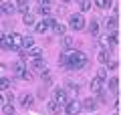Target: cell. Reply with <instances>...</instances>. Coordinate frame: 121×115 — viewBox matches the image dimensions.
I'll use <instances>...</instances> for the list:
<instances>
[{
	"label": "cell",
	"mask_w": 121,
	"mask_h": 115,
	"mask_svg": "<svg viewBox=\"0 0 121 115\" xmlns=\"http://www.w3.org/2000/svg\"><path fill=\"white\" fill-rule=\"evenodd\" d=\"M89 32H91V36H93V38L99 36V22H97V20H93L89 24Z\"/></svg>",
	"instance_id": "16"
},
{
	"label": "cell",
	"mask_w": 121,
	"mask_h": 115,
	"mask_svg": "<svg viewBox=\"0 0 121 115\" xmlns=\"http://www.w3.org/2000/svg\"><path fill=\"white\" fill-rule=\"evenodd\" d=\"M91 91H93V93H101V87H103V81H101V79H93V81H91Z\"/></svg>",
	"instance_id": "11"
},
{
	"label": "cell",
	"mask_w": 121,
	"mask_h": 115,
	"mask_svg": "<svg viewBox=\"0 0 121 115\" xmlns=\"http://www.w3.org/2000/svg\"><path fill=\"white\" fill-rule=\"evenodd\" d=\"M67 57H69V67L67 69H83V67H87V63H89V59H87V55L83 51H73Z\"/></svg>",
	"instance_id": "1"
},
{
	"label": "cell",
	"mask_w": 121,
	"mask_h": 115,
	"mask_svg": "<svg viewBox=\"0 0 121 115\" xmlns=\"http://www.w3.org/2000/svg\"><path fill=\"white\" fill-rule=\"evenodd\" d=\"M109 57H111V51H109V49H103V51L99 53V61L101 63H109Z\"/></svg>",
	"instance_id": "18"
},
{
	"label": "cell",
	"mask_w": 121,
	"mask_h": 115,
	"mask_svg": "<svg viewBox=\"0 0 121 115\" xmlns=\"http://www.w3.org/2000/svg\"><path fill=\"white\" fill-rule=\"evenodd\" d=\"M52 22H55V18L44 16L43 20H39V22H36V32H39V34H44V32L48 30V26H52Z\"/></svg>",
	"instance_id": "4"
},
{
	"label": "cell",
	"mask_w": 121,
	"mask_h": 115,
	"mask_svg": "<svg viewBox=\"0 0 121 115\" xmlns=\"http://www.w3.org/2000/svg\"><path fill=\"white\" fill-rule=\"evenodd\" d=\"M10 40H12V49H22V36L20 34H10Z\"/></svg>",
	"instance_id": "13"
},
{
	"label": "cell",
	"mask_w": 121,
	"mask_h": 115,
	"mask_svg": "<svg viewBox=\"0 0 121 115\" xmlns=\"http://www.w3.org/2000/svg\"><path fill=\"white\" fill-rule=\"evenodd\" d=\"M22 22H24L26 26H32V24H36V18L32 16V14H30V12H26L24 16H22Z\"/></svg>",
	"instance_id": "17"
},
{
	"label": "cell",
	"mask_w": 121,
	"mask_h": 115,
	"mask_svg": "<svg viewBox=\"0 0 121 115\" xmlns=\"http://www.w3.org/2000/svg\"><path fill=\"white\" fill-rule=\"evenodd\" d=\"M52 30H55V34H60V36H63V34L67 32V26L65 24H60V22H52Z\"/></svg>",
	"instance_id": "14"
},
{
	"label": "cell",
	"mask_w": 121,
	"mask_h": 115,
	"mask_svg": "<svg viewBox=\"0 0 121 115\" xmlns=\"http://www.w3.org/2000/svg\"><path fill=\"white\" fill-rule=\"evenodd\" d=\"M6 89H10V79L0 77V91H6Z\"/></svg>",
	"instance_id": "22"
},
{
	"label": "cell",
	"mask_w": 121,
	"mask_h": 115,
	"mask_svg": "<svg viewBox=\"0 0 121 115\" xmlns=\"http://www.w3.org/2000/svg\"><path fill=\"white\" fill-rule=\"evenodd\" d=\"M60 43H63V51H73L75 40H73L71 34H63V36H60Z\"/></svg>",
	"instance_id": "7"
},
{
	"label": "cell",
	"mask_w": 121,
	"mask_h": 115,
	"mask_svg": "<svg viewBox=\"0 0 121 115\" xmlns=\"http://www.w3.org/2000/svg\"><path fill=\"white\" fill-rule=\"evenodd\" d=\"M60 2H65V4H69V2H71V0H60Z\"/></svg>",
	"instance_id": "35"
},
{
	"label": "cell",
	"mask_w": 121,
	"mask_h": 115,
	"mask_svg": "<svg viewBox=\"0 0 121 115\" xmlns=\"http://www.w3.org/2000/svg\"><path fill=\"white\" fill-rule=\"evenodd\" d=\"M59 63L63 65L65 69L69 67V57H67V51H65V53H60V57H59Z\"/></svg>",
	"instance_id": "24"
},
{
	"label": "cell",
	"mask_w": 121,
	"mask_h": 115,
	"mask_svg": "<svg viewBox=\"0 0 121 115\" xmlns=\"http://www.w3.org/2000/svg\"><path fill=\"white\" fill-rule=\"evenodd\" d=\"M30 67H32V71L43 73V71H47V61L44 59H32L30 61Z\"/></svg>",
	"instance_id": "5"
},
{
	"label": "cell",
	"mask_w": 121,
	"mask_h": 115,
	"mask_svg": "<svg viewBox=\"0 0 121 115\" xmlns=\"http://www.w3.org/2000/svg\"><path fill=\"white\" fill-rule=\"evenodd\" d=\"M81 107H85L87 111H95V109H97V101H95L93 97H91V99H85V101L81 103Z\"/></svg>",
	"instance_id": "9"
},
{
	"label": "cell",
	"mask_w": 121,
	"mask_h": 115,
	"mask_svg": "<svg viewBox=\"0 0 121 115\" xmlns=\"http://www.w3.org/2000/svg\"><path fill=\"white\" fill-rule=\"evenodd\" d=\"M10 69H12V73H14L16 77H20V75H22V71H24V65H22V63H14Z\"/></svg>",
	"instance_id": "19"
},
{
	"label": "cell",
	"mask_w": 121,
	"mask_h": 115,
	"mask_svg": "<svg viewBox=\"0 0 121 115\" xmlns=\"http://www.w3.org/2000/svg\"><path fill=\"white\" fill-rule=\"evenodd\" d=\"M97 79H101V81L107 79V67H99L97 69Z\"/></svg>",
	"instance_id": "23"
},
{
	"label": "cell",
	"mask_w": 121,
	"mask_h": 115,
	"mask_svg": "<svg viewBox=\"0 0 121 115\" xmlns=\"http://www.w3.org/2000/svg\"><path fill=\"white\" fill-rule=\"evenodd\" d=\"M69 26L75 30H81L83 26H85V18H83V14H71L69 16Z\"/></svg>",
	"instance_id": "3"
},
{
	"label": "cell",
	"mask_w": 121,
	"mask_h": 115,
	"mask_svg": "<svg viewBox=\"0 0 121 115\" xmlns=\"http://www.w3.org/2000/svg\"><path fill=\"white\" fill-rule=\"evenodd\" d=\"M47 109L51 111V113H60V109H63V105H59V103H56L55 99H51V101L47 103Z\"/></svg>",
	"instance_id": "10"
},
{
	"label": "cell",
	"mask_w": 121,
	"mask_h": 115,
	"mask_svg": "<svg viewBox=\"0 0 121 115\" xmlns=\"http://www.w3.org/2000/svg\"><path fill=\"white\" fill-rule=\"evenodd\" d=\"M36 12H39L40 16H48V12H51V8H48V6H43V4H40L39 8H36Z\"/></svg>",
	"instance_id": "29"
},
{
	"label": "cell",
	"mask_w": 121,
	"mask_h": 115,
	"mask_svg": "<svg viewBox=\"0 0 121 115\" xmlns=\"http://www.w3.org/2000/svg\"><path fill=\"white\" fill-rule=\"evenodd\" d=\"M97 8H109L111 6V0H95Z\"/></svg>",
	"instance_id": "27"
},
{
	"label": "cell",
	"mask_w": 121,
	"mask_h": 115,
	"mask_svg": "<svg viewBox=\"0 0 121 115\" xmlns=\"http://www.w3.org/2000/svg\"><path fill=\"white\" fill-rule=\"evenodd\" d=\"M2 38H4V32H0V43H2Z\"/></svg>",
	"instance_id": "34"
},
{
	"label": "cell",
	"mask_w": 121,
	"mask_h": 115,
	"mask_svg": "<svg viewBox=\"0 0 121 115\" xmlns=\"http://www.w3.org/2000/svg\"><path fill=\"white\" fill-rule=\"evenodd\" d=\"M51 2H52V0H40V4H43V6H48Z\"/></svg>",
	"instance_id": "33"
},
{
	"label": "cell",
	"mask_w": 121,
	"mask_h": 115,
	"mask_svg": "<svg viewBox=\"0 0 121 115\" xmlns=\"http://www.w3.org/2000/svg\"><path fill=\"white\" fill-rule=\"evenodd\" d=\"M2 101H4V97H2V95H0V103H2Z\"/></svg>",
	"instance_id": "36"
},
{
	"label": "cell",
	"mask_w": 121,
	"mask_h": 115,
	"mask_svg": "<svg viewBox=\"0 0 121 115\" xmlns=\"http://www.w3.org/2000/svg\"><path fill=\"white\" fill-rule=\"evenodd\" d=\"M52 99H55L59 105H63V107H65L67 103L71 101L69 95H67V91H65V89H60V87H56V89H55V93H52Z\"/></svg>",
	"instance_id": "2"
},
{
	"label": "cell",
	"mask_w": 121,
	"mask_h": 115,
	"mask_svg": "<svg viewBox=\"0 0 121 115\" xmlns=\"http://www.w3.org/2000/svg\"><path fill=\"white\" fill-rule=\"evenodd\" d=\"M32 101H35V97H32L30 93H24V95H22V99H20V105L22 107H30V105H32Z\"/></svg>",
	"instance_id": "15"
},
{
	"label": "cell",
	"mask_w": 121,
	"mask_h": 115,
	"mask_svg": "<svg viewBox=\"0 0 121 115\" xmlns=\"http://www.w3.org/2000/svg\"><path fill=\"white\" fill-rule=\"evenodd\" d=\"M0 16H2V10H0Z\"/></svg>",
	"instance_id": "38"
},
{
	"label": "cell",
	"mask_w": 121,
	"mask_h": 115,
	"mask_svg": "<svg viewBox=\"0 0 121 115\" xmlns=\"http://www.w3.org/2000/svg\"><path fill=\"white\" fill-rule=\"evenodd\" d=\"M79 6L83 12H87V10H91V0H79Z\"/></svg>",
	"instance_id": "25"
},
{
	"label": "cell",
	"mask_w": 121,
	"mask_h": 115,
	"mask_svg": "<svg viewBox=\"0 0 121 115\" xmlns=\"http://www.w3.org/2000/svg\"><path fill=\"white\" fill-rule=\"evenodd\" d=\"M105 26H107V30H109V28H111V30H115V28H117V16L107 18V20H105Z\"/></svg>",
	"instance_id": "21"
},
{
	"label": "cell",
	"mask_w": 121,
	"mask_h": 115,
	"mask_svg": "<svg viewBox=\"0 0 121 115\" xmlns=\"http://www.w3.org/2000/svg\"><path fill=\"white\" fill-rule=\"evenodd\" d=\"M107 67L111 69V71H115V69H119V63H117V61H113V63H109Z\"/></svg>",
	"instance_id": "32"
},
{
	"label": "cell",
	"mask_w": 121,
	"mask_h": 115,
	"mask_svg": "<svg viewBox=\"0 0 121 115\" xmlns=\"http://www.w3.org/2000/svg\"><path fill=\"white\" fill-rule=\"evenodd\" d=\"M2 111H4V115H14V105L12 103H6V105L2 107Z\"/></svg>",
	"instance_id": "28"
},
{
	"label": "cell",
	"mask_w": 121,
	"mask_h": 115,
	"mask_svg": "<svg viewBox=\"0 0 121 115\" xmlns=\"http://www.w3.org/2000/svg\"><path fill=\"white\" fill-rule=\"evenodd\" d=\"M107 87L111 91H117V87H119V79H109L107 81Z\"/></svg>",
	"instance_id": "26"
},
{
	"label": "cell",
	"mask_w": 121,
	"mask_h": 115,
	"mask_svg": "<svg viewBox=\"0 0 121 115\" xmlns=\"http://www.w3.org/2000/svg\"><path fill=\"white\" fill-rule=\"evenodd\" d=\"M67 89L73 91V93H77V91H79V85H77L75 81H67Z\"/></svg>",
	"instance_id": "30"
},
{
	"label": "cell",
	"mask_w": 121,
	"mask_h": 115,
	"mask_svg": "<svg viewBox=\"0 0 121 115\" xmlns=\"http://www.w3.org/2000/svg\"><path fill=\"white\" fill-rule=\"evenodd\" d=\"M2 12L4 14H14L16 12V4H12V2H2Z\"/></svg>",
	"instance_id": "8"
},
{
	"label": "cell",
	"mask_w": 121,
	"mask_h": 115,
	"mask_svg": "<svg viewBox=\"0 0 121 115\" xmlns=\"http://www.w3.org/2000/svg\"><path fill=\"white\" fill-rule=\"evenodd\" d=\"M2 2H4V0H0V6H2Z\"/></svg>",
	"instance_id": "37"
},
{
	"label": "cell",
	"mask_w": 121,
	"mask_h": 115,
	"mask_svg": "<svg viewBox=\"0 0 121 115\" xmlns=\"http://www.w3.org/2000/svg\"><path fill=\"white\" fill-rule=\"evenodd\" d=\"M28 57H32V59H43V49L40 47H30L28 49Z\"/></svg>",
	"instance_id": "12"
},
{
	"label": "cell",
	"mask_w": 121,
	"mask_h": 115,
	"mask_svg": "<svg viewBox=\"0 0 121 115\" xmlns=\"http://www.w3.org/2000/svg\"><path fill=\"white\" fill-rule=\"evenodd\" d=\"M20 79H24V81H32V73L24 69V71H22V75H20Z\"/></svg>",
	"instance_id": "31"
},
{
	"label": "cell",
	"mask_w": 121,
	"mask_h": 115,
	"mask_svg": "<svg viewBox=\"0 0 121 115\" xmlns=\"http://www.w3.org/2000/svg\"><path fill=\"white\" fill-rule=\"evenodd\" d=\"M35 47V38L32 36H22V49H30Z\"/></svg>",
	"instance_id": "20"
},
{
	"label": "cell",
	"mask_w": 121,
	"mask_h": 115,
	"mask_svg": "<svg viewBox=\"0 0 121 115\" xmlns=\"http://www.w3.org/2000/svg\"><path fill=\"white\" fill-rule=\"evenodd\" d=\"M79 111H81V103H77V101H69L65 105V113L67 115H77Z\"/></svg>",
	"instance_id": "6"
}]
</instances>
